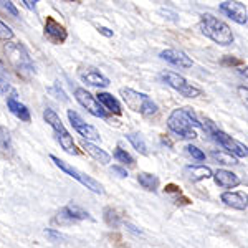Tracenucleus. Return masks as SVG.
Wrapping results in <instances>:
<instances>
[{"instance_id":"obj_1","label":"nucleus","mask_w":248,"mask_h":248,"mask_svg":"<svg viewBox=\"0 0 248 248\" xmlns=\"http://www.w3.org/2000/svg\"><path fill=\"white\" fill-rule=\"evenodd\" d=\"M167 127L181 139H195L197 138L195 127H201V123L192 108H177L167 118Z\"/></svg>"},{"instance_id":"obj_2","label":"nucleus","mask_w":248,"mask_h":248,"mask_svg":"<svg viewBox=\"0 0 248 248\" xmlns=\"http://www.w3.org/2000/svg\"><path fill=\"white\" fill-rule=\"evenodd\" d=\"M201 30L207 38L212 42L218 43L222 46H229L233 43V31L223 20L214 17L212 14H202L201 15Z\"/></svg>"},{"instance_id":"obj_3","label":"nucleus","mask_w":248,"mask_h":248,"mask_svg":"<svg viewBox=\"0 0 248 248\" xmlns=\"http://www.w3.org/2000/svg\"><path fill=\"white\" fill-rule=\"evenodd\" d=\"M119 94H121L123 101L126 103V106L134 113L142 116H154L159 111L157 105L146 93H139L133 88H121Z\"/></svg>"},{"instance_id":"obj_4","label":"nucleus","mask_w":248,"mask_h":248,"mask_svg":"<svg viewBox=\"0 0 248 248\" xmlns=\"http://www.w3.org/2000/svg\"><path fill=\"white\" fill-rule=\"evenodd\" d=\"M43 119H45V123L51 127V129H53L55 136H57V141L60 142V146L63 147L65 153L71 154V155L79 154V151L77 149V144H75V141H73V136L68 133L65 124L62 123L60 116L55 113L53 109L46 108V109L43 111Z\"/></svg>"},{"instance_id":"obj_5","label":"nucleus","mask_w":248,"mask_h":248,"mask_svg":"<svg viewBox=\"0 0 248 248\" xmlns=\"http://www.w3.org/2000/svg\"><path fill=\"white\" fill-rule=\"evenodd\" d=\"M5 53H7L9 62L14 65V68L22 77H30V75L35 73V68L30 60V55L23 45H20V43H9V45L5 46Z\"/></svg>"},{"instance_id":"obj_6","label":"nucleus","mask_w":248,"mask_h":248,"mask_svg":"<svg viewBox=\"0 0 248 248\" xmlns=\"http://www.w3.org/2000/svg\"><path fill=\"white\" fill-rule=\"evenodd\" d=\"M50 159L55 162V166H57L60 170H63L65 174L70 175V177H73L75 181H78L79 184H81V186H85L88 190L94 192V194H105V187H103L101 184L96 181V179L91 177V175H86L85 172L78 170L77 167L70 166L68 162L62 161V159L57 157V155H53V154L50 155Z\"/></svg>"},{"instance_id":"obj_7","label":"nucleus","mask_w":248,"mask_h":248,"mask_svg":"<svg viewBox=\"0 0 248 248\" xmlns=\"http://www.w3.org/2000/svg\"><path fill=\"white\" fill-rule=\"evenodd\" d=\"M161 79L166 83L167 86H170L172 90H175L177 93H181L186 98H197V96L202 94V90L197 86H194L192 83L187 81L182 75L174 73V71H162L161 73Z\"/></svg>"},{"instance_id":"obj_8","label":"nucleus","mask_w":248,"mask_h":248,"mask_svg":"<svg viewBox=\"0 0 248 248\" xmlns=\"http://www.w3.org/2000/svg\"><path fill=\"white\" fill-rule=\"evenodd\" d=\"M68 119H70L71 126H73V129L77 131V133L81 136L83 141H88V142H98L101 141V136H99V131L96 129L94 126H91V124L85 123V119L79 116L77 111L73 109H68Z\"/></svg>"},{"instance_id":"obj_9","label":"nucleus","mask_w":248,"mask_h":248,"mask_svg":"<svg viewBox=\"0 0 248 248\" xmlns=\"http://www.w3.org/2000/svg\"><path fill=\"white\" fill-rule=\"evenodd\" d=\"M91 218L90 214L86 210H83L81 207L78 205H65L62 210L55 215L53 218V225H60V227H65V225H71V223H77V222H83V220Z\"/></svg>"},{"instance_id":"obj_10","label":"nucleus","mask_w":248,"mask_h":248,"mask_svg":"<svg viewBox=\"0 0 248 248\" xmlns=\"http://www.w3.org/2000/svg\"><path fill=\"white\" fill-rule=\"evenodd\" d=\"M210 138L214 139L215 142H218L220 146H222L223 149H225V153L232 154L235 159H237V157H247V155H248V149H247L245 144L235 141V139L232 138V136L225 134L223 131L217 129L214 134L210 136Z\"/></svg>"},{"instance_id":"obj_11","label":"nucleus","mask_w":248,"mask_h":248,"mask_svg":"<svg viewBox=\"0 0 248 248\" xmlns=\"http://www.w3.org/2000/svg\"><path fill=\"white\" fill-rule=\"evenodd\" d=\"M75 99L90 114H93L94 118H101V119H108L106 111L103 109L101 105L96 101V98L90 91H86L85 88H77L75 90Z\"/></svg>"},{"instance_id":"obj_12","label":"nucleus","mask_w":248,"mask_h":248,"mask_svg":"<svg viewBox=\"0 0 248 248\" xmlns=\"http://www.w3.org/2000/svg\"><path fill=\"white\" fill-rule=\"evenodd\" d=\"M43 35H45L51 43H55V45H62L68 38V31L65 29V25L57 22L53 17H46L45 27H43Z\"/></svg>"},{"instance_id":"obj_13","label":"nucleus","mask_w":248,"mask_h":248,"mask_svg":"<svg viewBox=\"0 0 248 248\" xmlns=\"http://www.w3.org/2000/svg\"><path fill=\"white\" fill-rule=\"evenodd\" d=\"M218 10L223 15H227L233 22H237L238 25H247L248 23V12L247 7L240 2H222L218 5Z\"/></svg>"},{"instance_id":"obj_14","label":"nucleus","mask_w":248,"mask_h":248,"mask_svg":"<svg viewBox=\"0 0 248 248\" xmlns=\"http://www.w3.org/2000/svg\"><path fill=\"white\" fill-rule=\"evenodd\" d=\"M159 57H161L164 62L170 63V65H174L177 68H184V70L194 66V62H192V58L189 55L182 50H177V48H167V50H162L161 53H159Z\"/></svg>"},{"instance_id":"obj_15","label":"nucleus","mask_w":248,"mask_h":248,"mask_svg":"<svg viewBox=\"0 0 248 248\" xmlns=\"http://www.w3.org/2000/svg\"><path fill=\"white\" fill-rule=\"evenodd\" d=\"M212 177H214L215 184L218 187H222V189H235V187H238L242 184L237 174H233L232 170L227 169H218L217 172H214Z\"/></svg>"},{"instance_id":"obj_16","label":"nucleus","mask_w":248,"mask_h":248,"mask_svg":"<svg viewBox=\"0 0 248 248\" xmlns=\"http://www.w3.org/2000/svg\"><path fill=\"white\" fill-rule=\"evenodd\" d=\"M7 108H9V111L14 116H17L20 121H25V123H30L31 116H30V109L27 108L23 103H20L17 99V93H12V96L7 98Z\"/></svg>"},{"instance_id":"obj_17","label":"nucleus","mask_w":248,"mask_h":248,"mask_svg":"<svg viewBox=\"0 0 248 248\" xmlns=\"http://www.w3.org/2000/svg\"><path fill=\"white\" fill-rule=\"evenodd\" d=\"M81 149L90 155L93 161L99 162L101 166H108L111 162V154H108L105 149H101L99 146H96L93 142H88V141H83L81 142Z\"/></svg>"},{"instance_id":"obj_18","label":"nucleus","mask_w":248,"mask_h":248,"mask_svg":"<svg viewBox=\"0 0 248 248\" xmlns=\"http://www.w3.org/2000/svg\"><path fill=\"white\" fill-rule=\"evenodd\" d=\"M220 201L227 207H232L235 210H247L248 207L247 194H242V192H223L220 195Z\"/></svg>"},{"instance_id":"obj_19","label":"nucleus","mask_w":248,"mask_h":248,"mask_svg":"<svg viewBox=\"0 0 248 248\" xmlns=\"http://www.w3.org/2000/svg\"><path fill=\"white\" fill-rule=\"evenodd\" d=\"M79 78H81L83 83H86L90 86H96V88L109 86V79L103 73H99L98 70H94V68H90L86 71H79Z\"/></svg>"},{"instance_id":"obj_20","label":"nucleus","mask_w":248,"mask_h":248,"mask_svg":"<svg viewBox=\"0 0 248 248\" xmlns=\"http://www.w3.org/2000/svg\"><path fill=\"white\" fill-rule=\"evenodd\" d=\"M96 101L101 105L103 109H108L109 113H114V114H121L123 113L119 101L111 93H106V91H99L98 96H96Z\"/></svg>"},{"instance_id":"obj_21","label":"nucleus","mask_w":248,"mask_h":248,"mask_svg":"<svg viewBox=\"0 0 248 248\" xmlns=\"http://www.w3.org/2000/svg\"><path fill=\"white\" fill-rule=\"evenodd\" d=\"M186 174H187V177H189V181L201 182V181H205V179H210L212 175H214V172L207 166H187Z\"/></svg>"},{"instance_id":"obj_22","label":"nucleus","mask_w":248,"mask_h":248,"mask_svg":"<svg viewBox=\"0 0 248 248\" xmlns=\"http://www.w3.org/2000/svg\"><path fill=\"white\" fill-rule=\"evenodd\" d=\"M138 182H139V186H141L142 189H146V190H149V192H157L159 184H161V181H159L157 175L151 174V172H139Z\"/></svg>"},{"instance_id":"obj_23","label":"nucleus","mask_w":248,"mask_h":248,"mask_svg":"<svg viewBox=\"0 0 248 248\" xmlns=\"http://www.w3.org/2000/svg\"><path fill=\"white\" fill-rule=\"evenodd\" d=\"M103 215H105V222L109 227H113V229H116V227H119L123 223V218H121V215H119V212L113 209V207H106Z\"/></svg>"},{"instance_id":"obj_24","label":"nucleus","mask_w":248,"mask_h":248,"mask_svg":"<svg viewBox=\"0 0 248 248\" xmlns=\"http://www.w3.org/2000/svg\"><path fill=\"white\" fill-rule=\"evenodd\" d=\"M126 138H127V141L133 144L134 149L138 151V153H141L144 155L147 154V144H146V141H144V138L141 134H139V133H129Z\"/></svg>"},{"instance_id":"obj_25","label":"nucleus","mask_w":248,"mask_h":248,"mask_svg":"<svg viewBox=\"0 0 248 248\" xmlns=\"http://www.w3.org/2000/svg\"><path fill=\"white\" fill-rule=\"evenodd\" d=\"M0 147H2L3 153L12 154V149H14V144H12V138L10 133L5 126H0Z\"/></svg>"},{"instance_id":"obj_26","label":"nucleus","mask_w":248,"mask_h":248,"mask_svg":"<svg viewBox=\"0 0 248 248\" xmlns=\"http://www.w3.org/2000/svg\"><path fill=\"white\" fill-rule=\"evenodd\" d=\"M210 155L215 159V161H218L220 164H225V166H235V164H238L237 159H235L232 154L225 153V151H212Z\"/></svg>"},{"instance_id":"obj_27","label":"nucleus","mask_w":248,"mask_h":248,"mask_svg":"<svg viewBox=\"0 0 248 248\" xmlns=\"http://www.w3.org/2000/svg\"><path fill=\"white\" fill-rule=\"evenodd\" d=\"M113 155H114V159L118 162H121V164H124V166H134V157L131 155L129 153H126L124 149H121V147H116L114 149V153H113Z\"/></svg>"},{"instance_id":"obj_28","label":"nucleus","mask_w":248,"mask_h":248,"mask_svg":"<svg viewBox=\"0 0 248 248\" xmlns=\"http://www.w3.org/2000/svg\"><path fill=\"white\" fill-rule=\"evenodd\" d=\"M14 37H15L14 30H12L7 23H3L2 20H0V40H2V42H12Z\"/></svg>"},{"instance_id":"obj_29","label":"nucleus","mask_w":248,"mask_h":248,"mask_svg":"<svg viewBox=\"0 0 248 248\" xmlns=\"http://www.w3.org/2000/svg\"><path fill=\"white\" fill-rule=\"evenodd\" d=\"M186 149H187V154H189L192 159H195V161H199V162L205 161V153H203L202 149H199L197 146H192V144H189Z\"/></svg>"},{"instance_id":"obj_30","label":"nucleus","mask_w":248,"mask_h":248,"mask_svg":"<svg viewBox=\"0 0 248 248\" xmlns=\"http://www.w3.org/2000/svg\"><path fill=\"white\" fill-rule=\"evenodd\" d=\"M0 7H2L5 12H9V14H12L14 17H18V10H17V7L14 5L12 2H0Z\"/></svg>"},{"instance_id":"obj_31","label":"nucleus","mask_w":248,"mask_h":248,"mask_svg":"<svg viewBox=\"0 0 248 248\" xmlns=\"http://www.w3.org/2000/svg\"><path fill=\"white\" fill-rule=\"evenodd\" d=\"M222 65H225V66H238V65H242V60L232 58V57H223Z\"/></svg>"},{"instance_id":"obj_32","label":"nucleus","mask_w":248,"mask_h":248,"mask_svg":"<svg viewBox=\"0 0 248 248\" xmlns=\"http://www.w3.org/2000/svg\"><path fill=\"white\" fill-rule=\"evenodd\" d=\"M10 91V85H9V81H7L5 78L0 75V94H7Z\"/></svg>"},{"instance_id":"obj_33","label":"nucleus","mask_w":248,"mask_h":248,"mask_svg":"<svg viewBox=\"0 0 248 248\" xmlns=\"http://www.w3.org/2000/svg\"><path fill=\"white\" fill-rule=\"evenodd\" d=\"M111 170H113L114 174H118L119 177H127V175H129V174H127V170L124 169V167H121V166H113V169H111Z\"/></svg>"},{"instance_id":"obj_34","label":"nucleus","mask_w":248,"mask_h":248,"mask_svg":"<svg viewBox=\"0 0 248 248\" xmlns=\"http://www.w3.org/2000/svg\"><path fill=\"white\" fill-rule=\"evenodd\" d=\"M22 3H23V5H25L27 7V9H29V10H35V9H37V0H33V2H31V0H22Z\"/></svg>"},{"instance_id":"obj_35","label":"nucleus","mask_w":248,"mask_h":248,"mask_svg":"<svg viewBox=\"0 0 248 248\" xmlns=\"http://www.w3.org/2000/svg\"><path fill=\"white\" fill-rule=\"evenodd\" d=\"M98 31H99L101 35H105V37H108V38L113 37V30L106 29V27H98Z\"/></svg>"},{"instance_id":"obj_36","label":"nucleus","mask_w":248,"mask_h":248,"mask_svg":"<svg viewBox=\"0 0 248 248\" xmlns=\"http://www.w3.org/2000/svg\"><path fill=\"white\" fill-rule=\"evenodd\" d=\"M45 235H48V237H51V238H55V240L62 238V235L57 233V232H53V230H45Z\"/></svg>"},{"instance_id":"obj_37","label":"nucleus","mask_w":248,"mask_h":248,"mask_svg":"<svg viewBox=\"0 0 248 248\" xmlns=\"http://www.w3.org/2000/svg\"><path fill=\"white\" fill-rule=\"evenodd\" d=\"M238 93L242 94V98L245 99V103H247V93H248L247 86H240V88H238Z\"/></svg>"}]
</instances>
